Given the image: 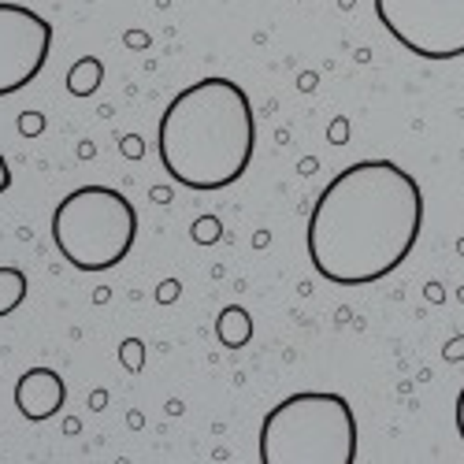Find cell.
<instances>
[{"instance_id":"obj_1","label":"cell","mask_w":464,"mask_h":464,"mask_svg":"<svg viewBox=\"0 0 464 464\" xmlns=\"http://www.w3.org/2000/svg\"><path fill=\"white\" fill-rule=\"evenodd\" d=\"M420 230V182L394 160H361L324 186L308 216L304 242L320 279L368 286L409 260Z\"/></svg>"},{"instance_id":"obj_2","label":"cell","mask_w":464,"mask_h":464,"mask_svg":"<svg viewBox=\"0 0 464 464\" xmlns=\"http://www.w3.org/2000/svg\"><path fill=\"white\" fill-rule=\"evenodd\" d=\"M164 171L189 189L235 186L256 149L249 93L230 79H201L182 90L157 127Z\"/></svg>"},{"instance_id":"obj_3","label":"cell","mask_w":464,"mask_h":464,"mask_svg":"<svg viewBox=\"0 0 464 464\" xmlns=\"http://www.w3.org/2000/svg\"><path fill=\"white\" fill-rule=\"evenodd\" d=\"M264 464H353L357 416L342 394L304 391L279 401L260 423Z\"/></svg>"},{"instance_id":"obj_4","label":"cell","mask_w":464,"mask_h":464,"mask_svg":"<svg viewBox=\"0 0 464 464\" xmlns=\"http://www.w3.org/2000/svg\"><path fill=\"white\" fill-rule=\"evenodd\" d=\"M138 238V212L120 189L79 186L53 212V242L79 272H108L123 264Z\"/></svg>"},{"instance_id":"obj_5","label":"cell","mask_w":464,"mask_h":464,"mask_svg":"<svg viewBox=\"0 0 464 464\" xmlns=\"http://www.w3.org/2000/svg\"><path fill=\"white\" fill-rule=\"evenodd\" d=\"M375 15L412 56H464V0H375Z\"/></svg>"},{"instance_id":"obj_6","label":"cell","mask_w":464,"mask_h":464,"mask_svg":"<svg viewBox=\"0 0 464 464\" xmlns=\"http://www.w3.org/2000/svg\"><path fill=\"white\" fill-rule=\"evenodd\" d=\"M53 49V23L23 5L0 0V97L26 90Z\"/></svg>"},{"instance_id":"obj_7","label":"cell","mask_w":464,"mask_h":464,"mask_svg":"<svg viewBox=\"0 0 464 464\" xmlns=\"http://www.w3.org/2000/svg\"><path fill=\"white\" fill-rule=\"evenodd\" d=\"M63 401H67V386H63V375L53 368H30L15 382V409L30 423L53 420L63 409Z\"/></svg>"},{"instance_id":"obj_8","label":"cell","mask_w":464,"mask_h":464,"mask_svg":"<svg viewBox=\"0 0 464 464\" xmlns=\"http://www.w3.org/2000/svg\"><path fill=\"white\" fill-rule=\"evenodd\" d=\"M216 338L227 345V350H242V345H249L253 338V320L242 304H227L223 313L216 316Z\"/></svg>"},{"instance_id":"obj_9","label":"cell","mask_w":464,"mask_h":464,"mask_svg":"<svg viewBox=\"0 0 464 464\" xmlns=\"http://www.w3.org/2000/svg\"><path fill=\"white\" fill-rule=\"evenodd\" d=\"M101 79H104V63L97 56H82L67 71V90L71 97H93L101 90Z\"/></svg>"},{"instance_id":"obj_10","label":"cell","mask_w":464,"mask_h":464,"mask_svg":"<svg viewBox=\"0 0 464 464\" xmlns=\"http://www.w3.org/2000/svg\"><path fill=\"white\" fill-rule=\"evenodd\" d=\"M26 297V276L19 267H0V316H12Z\"/></svg>"},{"instance_id":"obj_11","label":"cell","mask_w":464,"mask_h":464,"mask_svg":"<svg viewBox=\"0 0 464 464\" xmlns=\"http://www.w3.org/2000/svg\"><path fill=\"white\" fill-rule=\"evenodd\" d=\"M120 361H123V368H127V372H138V368H141V361H145V345H141L138 338H127V342L120 345Z\"/></svg>"},{"instance_id":"obj_12","label":"cell","mask_w":464,"mask_h":464,"mask_svg":"<svg viewBox=\"0 0 464 464\" xmlns=\"http://www.w3.org/2000/svg\"><path fill=\"white\" fill-rule=\"evenodd\" d=\"M193 238H198L201 246H208L212 238H219V223L216 219H201L198 227H193Z\"/></svg>"},{"instance_id":"obj_13","label":"cell","mask_w":464,"mask_h":464,"mask_svg":"<svg viewBox=\"0 0 464 464\" xmlns=\"http://www.w3.org/2000/svg\"><path fill=\"white\" fill-rule=\"evenodd\" d=\"M19 127H23V134H37V130L45 127V120H42V115H34V111H26L23 120H19Z\"/></svg>"},{"instance_id":"obj_14","label":"cell","mask_w":464,"mask_h":464,"mask_svg":"<svg viewBox=\"0 0 464 464\" xmlns=\"http://www.w3.org/2000/svg\"><path fill=\"white\" fill-rule=\"evenodd\" d=\"M8 186H12V168H8V160H5V152H0V198L8 193Z\"/></svg>"},{"instance_id":"obj_15","label":"cell","mask_w":464,"mask_h":464,"mask_svg":"<svg viewBox=\"0 0 464 464\" xmlns=\"http://www.w3.org/2000/svg\"><path fill=\"white\" fill-rule=\"evenodd\" d=\"M457 435L464 442V386H460V394H457Z\"/></svg>"},{"instance_id":"obj_16","label":"cell","mask_w":464,"mask_h":464,"mask_svg":"<svg viewBox=\"0 0 464 464\" xmlns=\"http://www.w3.org/2000/svg\"><path fill=\"white\" fill-rule=\"evenodd\" d=\"M157 297H160V301H175V297H179V283H164V286L157 290Z\"/></svg>"},{"instance_id":"obj_17","label":"cell","mask_w":464,"mask_h":464,"mask_svg":"<svg viewBox=\"0 0 464 464\" xmlns=\"http://www.w3.org/2000/svg\"><path fill=\"white\" fill-rule=\"evenodd\" d=\"M123 152H127L130 160H134V157H141V141H138V138H127V141H123Z\"/></svg>"}]
</instances>
